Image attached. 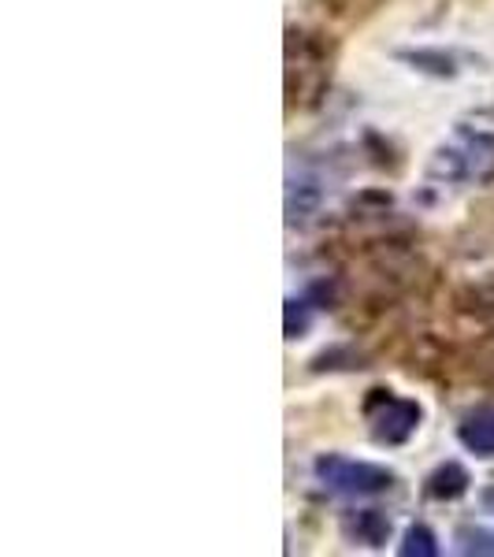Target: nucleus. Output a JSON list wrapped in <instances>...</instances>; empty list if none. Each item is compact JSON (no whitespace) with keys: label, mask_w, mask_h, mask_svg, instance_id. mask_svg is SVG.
Wrapping results in <instances>:
<instances>
[{"label":"nucleus","mask_w":494,"mask_h":557,"mask_svg":"<svg viewBox=\"0 0 494 557\" xmlns=\"http://www.w3.org/2000/svg\"><path fill=\"white\" fill-rule=\"evenodd\" d=\"M469 472L461 469L457 461H446V465H439L435 472L424 480V494L431 502H457L461 494H469Z\"/></svg>","instance_id":"obj_5"},{"label":"nucleus","mask_w":494,"mask_h":557,"mask_svg":"<svg viewBox=\"0 0 494 557\" xmlns=\"http://www.w3.org/2000/svg\"><path fill=\"white\" fill-rule=\"evenodd\" d=\"M312 472H317V480L328 491L349 494V498H368V494H383V491L394 487V472L391 469L372 465V461H354V457H343V454L317 457Z\"/></svg>","instance_id":"obj_2"},{"label":"nucleus","mask_w":494,"mask_h":557,"mask_svg":"<svg viewBox=\"0 0 494 557\" xmlns=\"http://www.w3.org/2000/svg\"><path fill=\"white\" fill-rule=\"evenodd\" d=\"M402 557H435L439 554V543H435V532L428 524H409L406 535H402Z\"/></svg>","instance_id":"obj_8"},{"label":"nucleus","mask_w":494,"mask_h":557,"mask_svg":"<svg viewBox=\"0 0 494 557\" xmlns=\"http://www.w3.org/2000/svg\"><path fill=\"white\" fill-rule=\"evenodd\" d=\"M494 164V146L483 134H461V141L439 149L431 160V178L443 183H469V178H483Z\"/></svg>","instance_id":"obj_3"},{"label":"nucleus","mask_w":494,"mask_h":557,"mask_svg":"<svg viewBox=\"0 0 494 557\" xmlns=\"http://www.w3.org/2000/svg\"><path fill=\"white\" fill-rule=\"evenodd\" d=\"M457 438L476 457H494V409H476L457 424Z\"/></svg>","instance_id":"obj_4"},{"label":"nucleus","mask_w":494,"mask_h":557,"mask_svg":"<svg viewBox=\"0 0 494 557\" xmlns=\"http://www.w3.org/2000/svg\"><path fill=\"white\" fill-rule=\"evenodd\" d=\"M487 368H491V375H494V361H487Z\"/></svg>","instance_id":"obj_10"},{"label":"nucleus","mask_w":494,"mask_h":557,"mask_svg":"<svg viewBox=\"0 0 494 557\" xmlns=\"http://www.w3.org/2000/svg\"><path fill=\"white\" fill-rule=\"evenodd\" d=\"M309 331V305L291 298L286 301V338H301Z\"/></svg>","instance_id":"obj_9"},{"label":"nucleus","mask_w":494,"mask_h":557,"mask_svg":"<svg viewBox=\"0 0 494 557\" xmlns=\"http://www.w3.org/2000/svg\"><path fill=\"white\" fill-rule=\"evenodd\" d=\"M491 498H494V494H491Z\"/></svg>","instance_id":"obj_11"},{"label":"nucleus","mask_w":494,"mask_h":557,"mask_svg":"<svg viewBox=\"0 0 494 557\" xmlns=\"http://www.w3.org/2000/svg\"><path fill=\"white\" fill-rule=\"evenodd\" d=\"M402 60L412 64V71H424V75H435V78L457 75V60H454V52H446V49H409V52H402Z\"/></svg>","instance_id":"obj_6"},{"label":"nucleus","mask_w":494,"mask_h":557,"mask_svg":"<svg viewBox=\"0 0 494 557\" xmlns=\"http://www.w3.org/2000/svg\"><path fill=\"white\" fill-rule=\"evenodd\" d=\"M349 532L361 539L365 546H383L391 535V520L380 513V509H361L354 520H349Z\"/></svg>","instance_id":"obj_7"},{"label":"nucleus","mask_w":494,"mask_h":557,"mask_svg":"<svg viewBox=\"0 0 494 557\" xmlns=\"http://www.w3.org/2000/svg\"><path fill=\"white\" fill-rule=\"evenodd\" d=\"M365 420L380 446H402L417 435L424 409H420V401L402 398L394 391H372L365 398Z\"/></svg>","instance_id":"obj_1"}]
</instances>
